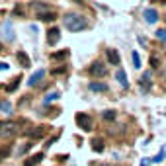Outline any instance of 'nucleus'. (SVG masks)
Segmentation results:
<instances>
[{
	"label": "nucleus",
	"mask_w": 166,
	"mask_h": 166,
	"mask_svg": "<svg viewBox=\"0 0 166 166\" xmlns=\"http://www.w3.org/2000/svg\"><path fill=\"white\" fill-rule=\"evenodd\" d=\"M63 24H65V28L68 31H72V33H78V31H84L88 28V20L84 18L82 14H67L65 18H63Z\"/></svg>",
	"instance_id": "obj_1"
},
{
	"label": "nucleus",
	"mask_w": 166,
	"mask_h": 166,
	"mask_svg": "<svg viewBox=\"0 0 166 166\" xmlns=\"http://www.w3.org/2000/svg\"><path fill=\"white\" fill-rule=\"evenodd\" d=\"M20 133V123L14 121H0V137L2 139H12Z\"/></svg>",
	"instance_id": "obj_2"
},
{
	"label": "nucleus",
	"mask_w": 166,
	"mask_h": 166,
	"mask_svg": "<svg viewBox=\"0 0 166 166\" xmlns=\"http://www.w3.org/2000/svg\"><path fill=\"white\" fill-rule=\"evenodd\" d=\"M88 72H90V76H94V78H102V76H106V74H108V67H106L104 63L96 61V63L90 65Z\"/></svg>",
	"instance_id": "obj_3"
},
{
	"label": "nucleus",
	"mask_w": 166,
	"mask_h": 166,
	"mask_svg": "<svg viewBox=\"0 0 166 166\" xmlns=\"http://www.w3.org/2000/svg\"><path fill=\"white\" fill-rule=\"evenodd\" d=\"M76 125L80 127L82 131H92V127H94V123H92V117H90L88 114H76Z\"/></svg>",
	"instance_id": "obj_4"
},
{
	"label": "nucleus",
	"mask_w": 166,
	"mask_h": 166,
	"mask_svg": "<svg viewBox=\"0 0 166 166\" xmlns=\"http://www.w3.org/2000/svg\"><path fill=\"white\" fill-rule=\"evenodd\" d=\"M2 37H4L6 41H14V37H16L14 25H12V22H10V20H6V22L2 24Z\"/></svg>",
	"instance_id": "obj_5"
},
{
	"label": "nucleus",
	"mask_w": 166,
	"mask_h": 166,
	"mask_svg": "<svg viewBox=\"0 0 166 166\" xmlns=\"http://www.w3.org/2000/svg\"><path fill=\"white\" fill-rule=\"evenodd\" d=\"M59 39H61V31H59V28H51V29H47V43H49V45L59 43Z\"/></svg>",
	"instance_id": "obj_6"
},
{
	"label": "nucleus",
	"mask_w": 166,
	"mask_h": 166,
	"mask_svg": "<svg viewBox=\"0 0 166 166\" xmlns=\"http://www.w3.org/2000/svg\"><path fill=\"white\" fill-rule=\"evenodd\" d=\"M29 6H31V10H33L35 14H41V12H47V10H53L47 2H39V0H33Z\"/></svg>",
	"instance_id": "obj_7"
},
{
	"label": "nucleus",
	"mask_w": 166,
	"mask_h": 166,
	"mask_svg": "<svg viewBox=\"0 0 166 166\" xmlns=\"http://www.w3.org/2000/svg\"><path fill=\"white\" fill-rule=\"evenodd\" d=\"M43 76H45V71H43V68L35 71V72L28 78V86H35V84H39L41 80H43Z\"/></svg>",
	"instance_id": "obj_8"
},
{
	"label": "nucleus",
	"mask_w": 166,
	"mask_h": 166,
	"mask_svg": "<svg viewBox=\"0 0 166 166\" xmlns=\"http://www.w3.org/2000/svg\"><path fill=\"white\" fill-rule=\"evenodd\" d=\"M25 135H28L29 139H33V141H35V139H41L45 135V127L39 125V127H33V129H28V131H25Z\"/></svg>",
	"instance_id": "obj_9"
},
{
	"label": "nucleus",
	"mask_w": 166,
	"mask_h": 166,
	"mask_svg": "<svg viewBox=\"0 0 166 166\" xmlns=\"http://www.w3.org/2000/svg\"><path fill=\"white\" fill-rule=\"evenodd\" d=\"M43 158H45V154H43V152L31 154L29 158H25V160H24V166H37V164L41 162V160H43Z\"/></svg>",
	"instance_id": "obj_10"
},
{
	"label": "nucleus",
	"mask_w": 166,
	"mask_h": 166,
	"mask_svg": "<svg viewBox=\"0 0 166 166\" xmlns=\"http://www.w3.org/2000/svg\"><path fill=\"white\" fill-rule=\"evenodd\" d=\"M37 20H41V22H55L57 20V12L55 10H47V12H41V14H35Z\"/></svg>",
	"instance_id": "obj_11"
},
{
	"label": "nucleus",
	"mask_w": 166,
	"mask_h": 166,
	"mask_svg": "<svg viewBox=\"0 0 166 166\" xmlns=\"http://www.w3.org/2000/svg\"><path fill=\"white\" fill-rule=\"evenodd\" d=\"M143 16H145V20H147L149 24H156V22H158V12H156L154 8H147Z\"/></svg>",
	"instance_id": "obj_12"
},
{
	"label": "nucleus",
	"mask_w": 166,
	"mask_h": 166,
	"mask_svg": "<svg viewBox=\"0 0 166 166\" xmlns=\"http://www.w3.org/2000/svg\"><path fill=\"white\" fill-rule=\"evenodd\" d=\"M106 55H108V59H110V63L111 65H121V59H119V53H117L115 49H108L106 51Z\"/></svg>",
	"instance_id": "obj_13"
},
{
	"label": "nucleus",
	"mask_w": 166,
	"mask_h": 166,
	"mask_svg": "<svg viewBox=\"0 0 166 166\" xmlns=\"http://www.w3.org/2000/svg\"><path fill=\"white\" fill-rule=\"evenodd\" d=\"M90 92H108V84L104 82H90Z\"/></svg>",
	"instance_id": "obj_14"
},
{
	"label": "nucleus",
	"mask_w": 166,
	"mask_h": 166,
	"mask_svg": "<svg viewBox=\"0 0 166 166\" xmlns=\"http://www.w3.org/2000/svg\"><path fill=\"white\" fill-rule=\"evenodd\" d=\"M16 59H18V63H20V65H22V67H29V65H31L29 57L25 55L24 51H18V53H16Z\"/></svg>",
	"instance_id": "obj_15"
},
{
	"label": "nucleus",
	"mask_w": 166,
	"mask_h": 166,
	"mask_svg": "<svg viewBox=\"0 0 166 166\" xmlns=\"http://www.w3.org/2000/svg\"><path fill=\"white\" fill-rule=\"evenodd\" d=\"M67 57H68V49L51 53V61H67Z\"/></svg>",
	"instance_id": "obj_16"
},
{
	"label": "nucleus",
	"mask_w": 166,
	"mask_h": 166,
	"mask_svg": "<svg viewBox=\"0 0 166 166\" xmlns=\"http://www.w3.org/2000/svg\"><path fill=\"white\" fill-rule=\"evenodd\" d=\"M0 111H2L4 115H12L14 108H12V104H10L8 100H2V102H0Z\"/></svg>",
	"instance_id": "obj_17"
},
{
	"label": "nucleus",
	"mask_w": 166,
	"mask_h": 166,
	"mask_svg": "<svg viewBox=\"0 0 166 166\" xmlns=\"http://www.w3.org/2000/svg\"><path fill=\"white\" fill-rule=\"evenodd\" d=\"M115 78H117V82H119L123 88L129 86V82H127V76H125V71H121V68H119V71L115 72Z\"/></svg>",
	"instance_id": "obj_18"
},
{
	"label": "nucleus",
	"mask_w": 166,
	"mask_h": 166,
	"mask_svg": "<svg viewBox=\"0 0 166 166\" xmlns=\"http://www.w3.org/2000/svg\"><path fill=\"white\" fill-rule=\"evenodd\" d=\"M141 86H143L145 90L151 88V74H149V72H145V74H143V78H141Z\"/></svg>",
	"instance_id": "obj_19"
},
{
	"label": "nucleus",
	"mask_w": 166,
	"mask_h": 166,
	"mask_svg": "<svg viewBox=\"0 0 166 166\" xmlns=\"http://www.w3.org/2000/svg\"><path fill=\"white\" fill-rule=\"evenodd\" d=\"M59 96H61V94H59L57 90H53V92H49V94L43 98V104H49V102H53V100H59Z\"/></svg>",
	"instance_id": "obj_20"
},
{
	"label": "nucleus",
	"mask_w": 166,
	"mask_h": 166,
	"mask_svg": "<svg viewBox=\"0 0 166 166\" xmlns=\"http://www.w3.org/2000/svg\"><path fill=\"white\" fill-rule=\"evenodd\" d=\"M92 149H94L96 152L104 151V143H102V139H94V141H92Z\"/></svg>",
	"instance_id": "obj_21"
},
{
	"label": "nucleus",
	"mask_w": 166,
	"mask_h": 166,
	"mask_svg": "<svg viewBox=\"0 0 166 166\" xmlns=\"http://www.w3.org/2000/svg\"><path fill=\"white\" fill-rule=\"evenodd\" d=\"M102 117H104L106 121H114V119H115V111H114V110H106L104 114H102Z\"/></svg>",
	"instance_id": "obj_22"
},
{
	"label": "nucleus",
	"mask_w": 166,
	"mask_h": 166,
	"mask_svg": "<svg viewBox=\"0 0 166 166\" xmlns=\"http://www.w3.org/2000/svg\"><path fill=\"white\" fill-rule=\"evenodd\" d=\"M131 57H133V67H135V68H141V59H139V53L133 51Z\"/></svg>",
	"instance_id": "obj_23"
},
{
	"label": "nucleus",
	"mask_w": 166,
	"mask_h": 166,
	"mask_svg": "<svg viewBox=\"0 0 166 166\" xmlns=\"http://www.w3.org/2000/svg\"><path fill=\"white\" fill-rule=\"evenodd\" d=\"M156 37L162 41V43H166V29H158L156 31Z\"/></svg>",
	"instance_id": "obj_24"
},
{
	"label": "nucleus",
	"mask_w": 166,
	"mask_h": 166,
	"mask_svg": "<svg viewBox=\"0 0 166 166\" xmlns=\"http://www.w3.org/2000/svg\"><path fill=\"white\" fill-rule=\"evenodd\" d=\"M8 154H10V149H8V147H2V149H0V158H8Z\"/></svg>",
	"instance_id": "obj_25"
},
{
	"label": "nucleus",
	"mask_w": 166,
	"mask_h": 166,
	"mask_svg": "<svg viewBox=\"0 0 166 166\" xmlns=\"http://www.w3.org/2000/svg\"><path fill=\"white\" fill-rule=\"evenodd\" d=\"M18 84H20V78H16V80H14V82H12V84H10V86H8L6 90H8V92H14V90H16V88H18Z\"/></svg>",
	"instance_id": "obj_26"
},
{
	"label": "nucleus",
	"mask_w": 166,
	"mask_h": 166,
	"mask_svg": "<svg viewBox=\"0 0 166 166\" xmlns=\"http://www.w3.org/2000/svg\"><path fill=\"white\" fill-rule=\"evenodd\" d=\"M51 72L55 74V76H57V74H63V72H67V67H57V68H53Z\"/></svg>",
	"instance_id": "obj_27"
},
{
	"label": "nucleus",
	"mask_w": 166,
	"mask_h": 166,
	"mask_svg": "<svg viewBox=\"0 0 166 166\" xmlns=\"http://www.w3.org/2000/svg\"><path fill=\"white\" fill-rule=\"evenodd\" d=\"M162 158H164V149H160V152H158V154H156V156H154V158H152V162H160V160H162Z\"/></svg>",
	"instance_id": "obj_28"
},
{
	"label": "nucleus",
	"mask_w": 166,
	"mask_h": 166,
	"mask_svg": "<svg viewBox=\"0 0 166 166\" xmlns=\"http://www.w3.org/2000/svg\"><path fill=\"white\" fill-rule=\"evenodd\" d=\"M29 149H31V143H25V145H24V147H22V149H20V154H25V152H28V151H29Z\"/></svg>",
	"instance_id": "obj_29"
},
{
	"label": "nucleus",
	"mask_w": 166,
	"mask_h": 166,
	"mask_svg": "<svg viewBox=\"0 0 166 166\" xmlns=\"http://www.w3.org/2000/svg\"><path fill=\"white\" fill-rule=\"evenodd\" d=\"M151 67H152V68H156V67H158V57H156V55H152V57H151Z\"/></svg>",
	"instance_id": "obj_30"
},
{
	"label": "nucleus",
	"mask_w": 166,
	"mask_h": 166,
	"mask_svg": "<svg viewBox=\"0 0 166 166\" xmlns=\"http://www.w3.org/2000/svg\"><path fill=\"white\" fill-rule=\"evenodd\" d=\"M29 31H31V35H33V37L37 35V28H35V25H29Z\"/></svg>",
	"instance_id": "obj_31"
},
{
	"label": "nucleus",
	"mask_w": 166,
	"mask_h": 166,
	"mask_svg": "<svg viewBox=\"0 0 166 166\" xmlns=\"http://www.w3.org/2000/svg\"><path fill=\"white\" fill-rule=\"evenodd\" d=\"M0 71H8V65H6V63H0Z\"/></svg>",
	"instance_id": "obj_32"
},
{
	"label": "nucleus",
	"mask_w": 166,
	"mask_h": 166,
	"mask_svg": "<svg viewBox=\"0 0 166 166\" xmlns=\"http://www.w3.org/2000/svg\"><path fill=\"white\" fill-rule=\"evenodd\" d=\"M0 49H2V47H0Z\"/></svg>",
	"instance_id": "obj_33"
}]
</instances>
